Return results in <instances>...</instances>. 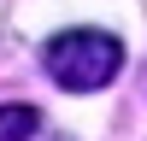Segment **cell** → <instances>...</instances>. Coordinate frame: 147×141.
<instances>
[{
	"label": "cell",
	"mask_w": 147,
	"mask_h": 141,
	"mask_svg": "<svg viewBox=\"0 0 147 141\" xmlns=\"http://www.w3.org/2000/svg\"><path fill=\"white\" fill-rule=\"evenodd\" d=\"M41 65H47V77H53L59 88L94 94V88H106V82L118 77L124 41L106 35V30H65V35H53V41L41 47Z\"/></svg>",
	"instance_id": "6da1fadb"
},
{
	"label": "cell",
	"mask_w": 147,
	"mask_h": 141,
	"mask_svg": "<svg viewBox=\"0 0 147 141\" xmlns=\"http://www.w3.org/2000/svg\"><path fill=\"white\" fill-rule=\"evenodd\" d=\"M35 106H0V141H30L35 135Z\"/></svg>",
	"instance_id": "7a4b0ae2"
}]
</instances>
